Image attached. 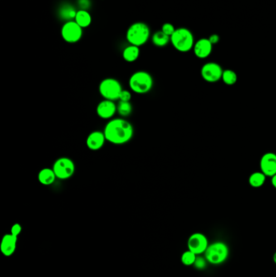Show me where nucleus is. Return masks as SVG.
<instances>
[{"label":"nucleus","mask_w":276,"mask_h":277,"mask_svg":"<svg viewBox=\"0 0 276 277\" xmlns=\"http://www.w3.org/2000/svg\"><path fill=\"white\" fill-rule=\"evenodd\" d=\"M208 264L220 265L224 264L229 256V247L224 242L218 241L209 244L208 247L204 253Z\"/></svg>","instance_id":"4"},{"label":"nucleus","mask_w":276,"mask_h":277,"mask_svg":"<svg viewBox=\"0 0 276 277\" xmlns=\"http://www.w3.org/2000/svg\"><path fill=\"white\" fill-rule=\"evenodd\" d=\"M133 107L131 102H118L117 104V113L122 116V118L131 115Z\"/></svg>","instance_id":"22"},{"label":"nucleus","mask_w":276,"mask_h":277,"mask_svg":"<svg viewBox=\"0 0 276 277\" xmlns=\"http://www.w3.org/2000/svg\"><path fill=\"white\" fill-rule=\"evenodd\" d=\"M213 45L208 38H200L195 41L193 48L194 54L196 57L200 59H207L212 52Z\"/></svg>","instance_id":"13"},{"label":"nucleus","mask_w":276,"mask_h":277,"mask_svg":"<svg viewBox=\"0 0 276 277\" xmlns=\"http://www.w3.org/2000/svg\"><path fill=\"white\" fill-rule=\"evenodd\" d=\"M267 176L262 171H256L249 175V184L254 188H259L265 184Z\"/></svg>","instance_id":"18"},{"label":"nucleus","mask_w":276,"mask_h":277,"mask_svg":"<svg viewBox=\"0 0 276 277\" xmlns=\"http://www.w3.org/2000/svg\"><path fill=\"white\" fill-rule=\"evenodd\" d=\"M127 40L133 46H143L150 36V28L143 22H136L132 24L127 31Z\"/></svg>","instance_id":"5"},{"label":"nucleus","mask_w":276,"mask_h":277,"mask_svg":"<svg viewBox=\"0 0 276 277\" xmlns=\"http://www.w3.org/2000/svg\"><path fill=\"white\" fill-rule=\"evenodd\" d=\"M106 138L104 132L94 131L91 132L86 139V145L92 151H98L104 145Z\"/></svg>","instance_id":"15"},{"label":"nucleus","mask_w":276,"mask_h":277,"mask_svg":"<svg viewBox=\"0 0 276 277\" xmlns=\"http://www.w3.org/2000/svg\"><path fill=\"white\" fill-rule=\"evenodd\" d=\"M97 114L102 119H112L117 113V104L113 101L103 100L97 106Z\"/></svg>","instance_id":"12"},{"label":"nucleus","mask_w":276,"mask_h":277,"mask_svg":"<svg viewBox=\"0 0 276 277\" xmlns=\"http://www.w3.org/2000/svg\"><path fill=\"white\" fill-rule=\"evenodd\" d=\"M272 184L276 189V174L272 177Z\"/></svg>","instance_id":"31"},{"label":"nucleus","mask_w":276,"mask_h":277,"mask_svg":"<svg viewBox=\"0 0 276 277\" xmlns=\"http://www.w3.org/2000/svg\"><path fill=\"white\" fill-rule=\"evenodd\" d=\"M224 70L220 64L215 62H209L202 67L201 76L203 79L208 83H216L221 80Z\"/></svg>","instance_id":"10"},{"label":"nucleus","mask_w":276,"mask_h":277,"mask_svg":"<svg viewBox=\"0 0 276 277\" xmlns=\"http://www.w3.org/2000/svg\"><path fill=\"white\" fill-rule=\"evenodd\" d=\"M21 231H22V227L20 224H14L11 228V232L10 234H12L14 236L18 237L20 234H21Z\"/></svg>","instance_id":"28"},{"label":"nucleus","mask_w":276,"mask_h":277,"mask_svg":"<svg viewBox=\"0 0 276 277\" xmlns=\"http://www.w3.org/2000/svg\"><path fill=\"white\" fill-rule=\"evenodd\" d=\"M207 264H208V262L205 256H203V254H202V255H198L195 264H194V267L197 270H204L206 268Z\"/></svg>","instance_id":"25"},{"label":"nucleus","mask_w":276,"mask_h":277,"mask_svg":"<svg viewBox=\"0 0 276 277\" xmlns=\"http://www.w3.org/2000/svg\"><path fill=\"white\" fill-rule=\"evenodd\" d=\"M273 261H274L275 264H276V251L275 254H273Z\"/></svg>","instance_id":"32"},{"label":"nucleus","mask_w":276,"mask_h":277,"mask_svg":"<svg viewBox=\"0 0 276 277\" xmlns=\"http://www.w3.org/2000/svg\"><path fill=\"white\" fill-rule=\"evenodd\" d=\"M38 181L44 186H50L55 182L57 177L55 171L51 168H44L39 171Z\"/></svg>","instance_id":"16"},{"label":"nucleus","mask_w":276,"mask_h":277,"mask_svg":"<svg viewBox=\"0 0 276 277\" xmlns=\"http://www.w3.org/2000/svg\"><path fill=\"white\" fill-rule=\"evenodd\" d=\"M78 4L80 7L79 10L89 9L91 5L90 0H78Z\"/></svg>","instance_id":"29"},{"label":"nucleus","mask_w":276,"mask_h":277,"mask_svg":"<svg viewBox=\"0 0 276 277\" xmlns=\"http://www.w3.org/2000/svg\"><path fill=\"white\" fill-rule=\"evenodd\" d=\"M74 21L80 26V27L87 28L92 23V16L87 10H79Z\"/></svg>","instance_id":"19"},{"label":"nucleus","mask_w":276,"mask_h":277,"mask_svg":"<svg viewBox=\"0 0 276 277\" xmlns=\"http://www.w3.org/2000/svg\"><path fill=\"white\" fill-rule=\"evenodd\" d=\"M208 239L205 234H202V233H194L188 239V250L192 251L197 255L204 254L208 247Z\"/></svg>","instance_id":"9"},{"label":"nucleus","mask_w":276,"mask_h":277,"mask_svg":"<svg viewBox=\"0 0 276 277\" xmlns=\"http://www.w3.org/2000/svg\"><path fill=\"white\" fill-rule=\"evenodd\" d=\"M139 54H140V51H139L138 46L130 45V46L125 48L122 51V58L125 61L128 62V63H133L138 59Z\"/></svg>","instance_id":"17"},{"label":"nucleus","mask_w":276,"mask_h":277,"mask_svg":"<svg viewBox=\"0 0 276 277\" xmlns=\"http://www.w3.org/2000/svg\"><path fill=\"white\" fill-rule=\"evenodd\" d=\"M221 80L226 85L232 86L238 81V75L234 70H231V69H225L223 71Z\"/></svg>","instance_id":"23"},{"label":"nucleus","mask_w":276,"mask_h":277,"mask_svg":"<svg viewBox=\"0 0 276 277\" xmlns=\"http://www.w3.org/2000/svg\"><path fill=\"white\" fill-rule=\"evenodd\" d=\"M77 12L75 11V8L69 4H64L59 8V16L62 19H64L65 21H70L75 20V16H76Z\"/></svg>","instance_id":"20"},{"label":"nucleus","mask_w":276,"mask_h":277,"mask_svg":"<svg viewBox=\"0 0 276 277\" xmlns=\"http://www.w3.org/2000/svg\"><path fill=\"white\" fill-rule=\"evenodd\" d=\"M132 98V93H131L129 90L123 89L122 93H121L120 96H119L118 102H131Z\"/></svg>","instance_id":"27"},{"label":"nucleus","mask_w":276,"mask_h":277,"mask_svg":"<svg viewBox=\"0 0 276 277\" xmlns=\"http://www.w3.org/2000/svg\"><path fill=\"white\" fill-rule=\"evenodd\" d=\"M61 35L64 41L68 43H75L83 36V28L75 21H67L62 27Z\"/></svg>","instance_id":"8"},{"label":"nucleus","mask_w":276,"mask_h":277,"mask_svg":"<svg viewBox=\"0 0 276 277\" xmlns=\"http://www.w3.org/2000/svg\"><path fill=\"white\" fill-rule=\"evenodd\" d=\"M153 84L152 75L145 70L136 71L129 79L130 89L137 94H146L151 91Z\"/></svg>","instance_id":"3"},{"label":"nucleus","mask_w":276,"mask_h":277,"mask_svg":"<svg viewBox=\"0 0 276 277\" xmlns=\"http://www.w3.org/2000/svg\"><path fill=\"white\" fill-rule=\"evenodd\" d=\"M197 256V254H195L192 251H190L189 250H186L185 252H183V254H181V264H183V265L187 266V267L194 266Z\"/></svg>","instance_id":"24"},{"label":"nucleus","mask_w":276,"mask_h":277,"mask_svg":"<svg viewBox=\"0 0 276 277\" xmlns=\"http://www.w3.org/2000/svg\"><path fill=\"white\" fill-rule=\"evenodd\" d=\"M122 84L114 78H105L99 84V93L104 100H118L122 93Z\"/></svg>","instance_id":"6"},{"label":"nucleus","mask_w":276,"mask_h":277,"mask_svg":"<svg viewBox=\"0 0 276 277\" xmlns=\"http://www.w3.org/2000/svg\"><path fill=\"white\" fill-rule=\"evenodd\" d=\"M152 43L157 47H164L170 43V36L166 35L161 30V31H157L152 35Z\"/></svg>","instance_id":"21"},{"label":"nucleus","mask_w":276,"mask_h":277,"mask_svg":"<svg viewBox=\"0 0 276 277\" xmlns=\"http://www.w3.org/2000/svg\"><path fill=\"white\" fill-rule=\"evenodd\" d=\"M175 29L174 26L172 24L170 23H166L162 25V28H161V31L162 32L165 33L166 35L168 36H171L172 35H173V33L175 32Z\"/></svg>","instance_id":"26"},{"label":"nucleus","mask_w":276,"mask_h":277,"mask_svg":"<svg viewBox=\"0 0 276 277\" xmlns=\"http://www.w3.org/2000/svg\"><path fill=\"white\" fill-rule=\"evenodd\" d=\"M260 171L267 177H273L276 174V154L275 152H266L261 157Z\"/></svg>","instance_id":"11"},{"label":"nucleus","mask_w":276,"mask_h":277,"mask_svg":"<svg viewBox=\"0 0 276 277\" xmlns=\"http://www.w3.org/2000/svg\"><path fill=\"white\" fill-rule=\"evenodd\" d=\"M52 169L55 171L57 178L66 180L72 177L75 173V163L68 157H60L55 161Z\"/></svg>","instance_id":"7"},{"label":"nucleus","mask_w":276,"mask_h":277,"mask_svg":"<svg viewBox=\"0 0 276 277\" xmlns=\"http://www.w3.org/2000/svg\"><path fill=\"white\" fill-rule=\"evenodd\" d=\"M172 46L181 53L189 52L195 46V37L192 32L186 28L176 29L173 35L170 36Z\"/></svg>","instance_id":"2"},{"label":"nucleus","mask_w":276,"mask_h":277,"mask_svg":"<svg viewBox=\"0 0 276 277\" xmlns=\"http://www.w3.org/2000/svg\"><path fill=\"white\" fill-rule=\"evenodd\" d=\"M208 39L209 41L211 42V44H212L213 46L219 43V41H220V36H219V35H215V34L210 35V36H209Z\"/></svg>","instance_id":"30"},{"label":"nucleus","mask_w":276,"mask_h":277,"mask_svg":"<svg viewBox=\"0 0 276 277\" xmlns=\"http://www.w3.org/2000/svg\"><path fill=\"white\" fill-rule=\"evenodd\" d=\"M103 132L106 141L115 145H122L132 140L134 127L123 118H112L106 123Z\"/></svg>","instance_id":"1"},{"label":"nucleus","mask_w":276,"mask_h":277,"mask_svg":"<svg viewBox=\"0 0 276 277\" xmlns=\"http://www.w3.org/2000/svg\"><path fill=\"white\" fill-rule=\"evenodd\" d=\"M18 242V237L11 234H6L0 243V251L5 256L9 257L15 253Z\"/></svg>","instance_id":"14"}]
</instances>
